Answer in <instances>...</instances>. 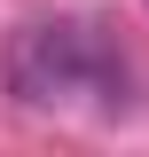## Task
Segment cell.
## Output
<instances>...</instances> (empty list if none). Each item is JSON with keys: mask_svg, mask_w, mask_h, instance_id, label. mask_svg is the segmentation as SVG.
Masks as SVG:
<instances>
[{"mask_svg": "<svg viewBox=\"0 0 149 157\" xmlns=\"http://www.w3.org/2000/svg\"><path fill=\"white\" fill-rule=\"evenodd\" d=\"M0 78H8V102L16 110H71V102H94V110H126V55H118L102 24H78V16H47V24H24L0 55Z\"/></svg>", "mask_w": 149, "mask_h": 157, "instance_id": "6da1fadb", "label": "cell"}]
</instances>
